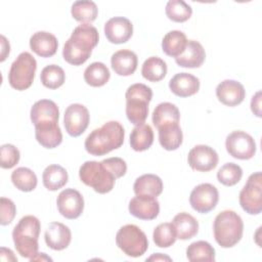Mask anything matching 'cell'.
Segmentation results:
<instances>
[{"label": "cell", "mask_w": 262, "mask_h": 262, "mask_svg": "<svg viewBox=\"0 0 262 262\" xmlns=\"http://www.w3.org/2000/svg\"><path fill=\"white\" fill-rule=\"evenodd\" d=\"M98 40L99 36L95 27L90 24L79 25L63 45V59L73 66L83 64L90 57Z\"/></svg>", "instance_id": "6da1fadb"}, {"label": "cell", "mask_w": 262, "mask_h": 262, "mask_svg": "<svg viewBox=\"0 0 262 262\" xmlns=\"http://www.w3.org/2000/svg\"><path fill=\"white\" fill-rule=\"evenodd\" d=\"M125 131L118 121H108L94 129L85 139L84 146L92 156H104L122 146Z\"/></svg>", "instance_id": "7a4b0ae2"}, {"label": "cell", "mask_w": 262, "mask_h": 262, "mask_svg": "<svg viewBox=\"0 0 262 262\" xmlns=\"http://www.w3.org/2000/svg\"><path fill=\"white\" fill-rule=\"evenodd\" d=\"M40 229V221L33 215L24 216L14 226L12 230V239L17 253L21 257L31 259L38 253Z\"/></svg>", "instance_id": "3957f363"}, {"label": "cell", "mask_w": 262, "mask_h": 262, "mask_svg": "<svg viewBox=\"0 0 262 262\" xmlns=\"http://www.w3.org/2000/svg\"><path fill=\"white\" fill-rule=\"evenodd\" d=\"M213 231L215 241L220 247L231 248L243 237L244 222L234 211L224 210L215 217Z\"/></svg>", "instance_id": "277c9868"}, {"label": "cell", "mask_w": 262, "mask_h": 262, "mask_svg": "<svg viewBox=\"0 0 262 262\" xmlns=\"http://www.w3.org/2000/svg\"><path fill=\"white\" fill-rule=\"evenodd\" d=\"M126 116L135 126L143 124L148 115V103L152 98V90L145 84L136 83L128 87L126 93Z\"/></svg>", "instance_id": "5b68a950"}, {"label": "cell", "mask_w": 262, "mask_h": 262, "mask_svg": "<svg viewBox=\"0 0 262 262\" xmlns=\"http://www.w3.org/2000/svg\"><path fill=\"white\" fill-rule=\"evenodd\" d=\"M81 181L98 193L110 192L115 185L116 177L102 162L86 161L79 169Z\"/></svg>", "instance_id": "8992f818"}, {"label": "cell", "mask_w": 262, "mask_h": 262, "mask_svg": "<svg viewBox=\"0 0 262 262\" xmlns=\"http://www.w3.org/2000/svg\"><path fill=\"white\" fill-rule=\"evenodd\" d=\"M37 61L30 52H21L11 63L8 73L9 85L16 90H26L33 84Z\"/></svg>", "instance_id": "52a82bcc"}, {"label": "cell", "mask_w": 262, "mask_h": 262, "mask_svg": "<svg viewBox=\"0 0 262 262\" xmlns=\"http://www.w3.org/2000/svg\"><path fill=\"white\" fill-rule=\"evenodd\" d=\"M116 244L127 256L133 258L142 256L148 249V241L145 233L134 224H126L118 230Z\"/></svg>", "instance_id": "ba28073f"}, {"label": "cell", "mask_w": 262, "mask_h": 262, "mask_svg": "<svg viewBox=\"0 0 262 262\" xmlns=\"http://www.w3.org/2000/svg\"><path fill=\"white\" fill-rule=\"evenodd\" d=\"M239 205L250 215H258L262 210V175L261 172L251 174L238 195Z\"/></svg>", "instance_id": "9c48e42d"}, {"label": "cell", "mask_w": 262, "mask_h": 262, "mask_svg": "<svg viewBox=\"0 0 262 262\" xmlns=\"http://www.w3.org/2000/svg\"><path fill=\"white\" fill-rule=\"evenodd\" d=\"M225 147L231 157L238 160H250L256 154L254 138L242 130L233 131L227 135Z\"/></svg>", "instance_id": "30bf717a"}, {"label": "cell", "mask_w": 262, "mask_h": 262, "mask_svg": "<svg viewBox=\"0 0 262 262\" xmlns=\"http://www.w3.org/2000/svg\"><path fill=\"white\" fill-rule=\"evenodd\" d=\"M218 201V189L211 183L196 185L189 195V204L191 208L201 214H206L214 210Z\"/></svg>", "instance_id": "8fae6325"}, {"label": "cell", "mask_w": 262, "mask_h": 262, "mask_svg": "<svg viewBox=\"0 0 262 262\" xmlns=\"http://www.w3.org/2000/svg\"><path fill=\"white\" fill-rule=\"evenodd\" d=\"M89 112L81 103H72L64 111L63 125L68 134L72 137H78L84 133L89 125Z\"/></svg>", "instance_id": "7c38bea8"}, {"label": "cell", "mask_w": 262, "mask_h": 262, "mask_svg": "<svg viewBox=\"0 0 262 262\" xmlns=\"http://www.w3.org/2000/svg\"><path fill=\"white\" fill-rule=\"evenodd\" d=\"M57 210L67 219H77L84 210L83 195L74 188H66L59 192L56 199Z\"/></svg>", "instance_id": "4fadbf2b"}, {"label": "cell", "mask_w": 262, "mask_h": 262, "mask_svg": "<svg viewBox=\"0 0 262 262\" xmlns=\"http://www.w3.org/2000/svg\"><path fill=\"white\" fill-rule=\"evenodd\" d=\"M218 161L219 158L216 150L205 144L193 146L187 156L189 167L199 172H209L215 169Z\"/></svg>", "instance_id": "5bb4252c"}, {"label": "cell", "mask_w": 262, "mask_h": 262, "mask_svg": "<svg viewBox=\"0 0 262 262\" xmlns=\"http://www.w3.org/2000/svg\"><path fill=\"white\" fill-rule=\"evenodd\" d=\"M104 34L111 43H126L133 34V25L124 16H115L105 23Z\"/></svg>", "instance_id": "9a60e30c"}, {"label": "cell", "mask_w": 262, "mask_h": 262, "mask_svg": "<svg viewBox=\"0 0 262 262\" xmlns=\"http://www.w3.org/2000/svg\"><path fill=\"white\" fill-rule=\"evenodd\" d=\"M218 100L227 106L241 104L246 96V90L239 82L235 80H224L216 87Z\"/></svg>", "instance_id": "2e32d148"}, {"label": "cell", "mask_w": 262, "mask_h": 262, "mask_svg": "<svg viewBox=\"0 0 262 262\" xmlns=\"http://www.w3.org/2000/svg\"><path fill=\"white\" fill-rule=\"evenodd\" d=\"M129 212L141 220L156 219L160 213V203L157 198L136 195L129 202Z\"/></svg>", "instance_id": "e0dca14e"}, {"label": "cell", "mask_w": 262, "mask_h": 262, "mask_svg": "<svg viewBox=\"0 0 262 262\" xmlns=\"http://www.w3.org/2000/svg\"><path fill=\"white\" fill-rule=\"evenodd\" d=\"M30 117L34 126L58 123L59 110L54 101L50 99H41L33 104Z\"/></svg>", "instance_id": "ac0fdd59"}, {"label": "cell", "mask_w": 262, "mask_h": 262, "mask_svg": "<svg viewBox=\"0 0 262 262\" xmlns=\"http://www.w3.org/2000/svg\"><path fill=\"white\" fill-rule=\"evenodd\" d=\"M44 238L50 249L61 251L69 247L72 239V232L63 223L51 222L44 233Z\"/></svg>", "instance_id": "d6986e66"}, {"label": "cell", "mask_w": 262, "mask_h": 262, "mask_svg": "<svg viewBox=\"0 0 262 262\" xmlns=\"http://www.w3.org/2000/svg\"><path fill=\"white\" fill-rule=\"evenodd\" d=\"M58 47L56 37L46 31H39L30 38V48L41 57L53 56Z\"/></svg>", "instance_id": "ffe728a7"}, {"label": "cell", "mask_w": 262, "mask_h": 262, "mask_svg": "<svg viewBox=\"0 0 262 262\" xmlns=\"http://www.w3.org/2000/svg\"><path fill=\"white\" fill-rule=\"evenodd\" d=\"M169 88L179 97H188L200 89V80L188 73H178L169 81Z\"/></svg>", "instance_id": "44dd1931"}, {"label": "cell", "mask_w": 262, "mask_h": 262, "mask_svg": "<svg viewBox=\"0 0 262 262\" xmlns=\"http://www.w3.org/2000/svg\"><path fill=\"white\" fill-rule=\"evenodd\" d=\"M137 55L135 52L128 49L116 51L111 58V64L114 72L119 76H130L137 69Z\"/></svg>", "instance_id": "7402d4cb"}, {"label": "cell", "mask_w": 262, "mask_h": 262, "mask_svg": "<svg viewBox=\"0 0 262 262\" xmlns=\"http://www.w3.org/2000/svg\"><path fill=\"white\" fill-rule=\"evenodd\" d=\"M206 58V52L203 45L195 40H188L184 52L175 58L176 63L181 68L194 69L200 68Z\"/></svg>", "instance_id": "603a6c76"}, {"label": "cell", "mask_w": 262, "mask_h": 262, "mask_svg": "<svg viewBox=\"0 0 262 262\" xmlns=\"http://www.w3.org/2000/svg\"><path fill=\"white\" fill-rule=\"evenodd\" d=\"M136 195L157 198L163 191V181L155 174H143L136 178L133 184Z\"/></svg>", "instance_id": "cb8c5ba5"}, {"label": "cell", "mask_w": 262, "mask_h": 262, "mask_svg": "<svg viewBox=\"0 0 262 262\" xmlns=\"http://www.w3.org/2000/svg\"><path fill=\"white\" fill-rule=\"evenodd\" d=\"M35 136L37 141L45 148H54L62 141V133L58 123L35 126Z\"/></svg>", "instance_id": "d4e9b609"}, {"label": "cell", "mask_w": 262, "mask_h": 262, "mask_svg": "<svg viewBox=\"0 0 262 262\" xmlns=\"http://www.w3.org/2000/svg\"><path fill=\"white\" fill-rule=\"evenodd\" d=\"M152 124L157 129L163 126L179 124L180 113L178 107L171 102L159 103L152 112Z\"/></svg>", "instance_id": "484cf974"}, {"label": "cell", "mask_w": 262, "mask_h": 262, "mask_svg": "<svg viewBox=\"0 0 262 262\" xmlns=\"http://www.w3.org/2000/svg\"><path fill=\"white\" fill-rule=\"evenodd\" d=\"M176 236L179 239L185 241L196 235L199 231V222L196 219L186 212L178 213L172 220Z\"/></svg>", "instance_id": "4316f807"}, {"label": "cell", "mask_w": 262, "mask_h": 262, "mask_svg": "<svg viewBox=\"0 0 262 262\" xmlns=\"http://www.w3.org/2000/svg\"><path fill=\"white\" fill-rule=\"evenodd\" d=\"M187 41L183 32L178 30L170 31L162 40V49L166 55L176 58L184 52Z\"/></svg>", "instance_id": "83f0119b"}, {"label": "cell", "mask_w": 262, "mask_h": 262, "mask_svg": "<svg viewBox=\"0 0 262 262\" xmlns=\"http://www.w3.org/2000/svg\"><path fill=\"white\" fill-rule=\"evenodd\" d=\"M68 172L60 165H49L44 169L42 174L43 185L51 191H55L63 187L68 183Z\"/></svg>", "instance_id": "f1b7e54d"}, {"label": "cell", "mask_w": 262, "mask_h": 262, "mask_svg": "<svg viewBox=\"0 0 262 262\" xmlns=\"http://www.w3.org/2000/svg\"><path fill=\"white\" fill-rule=\"evenodd\" d=\"M154 142V131L148 124H140L133 128L130 134V145L135 151L148 149Z\"/></svg>", "instance_id": "f546056e"}, {"label": "cell", "mask_w": 262, "mask_h": 262, "mask_svg": "<svg viewBox=\"0 0 262 262\" xmlns=\"http://www.w3.org/2000/svg\"><path fill=\"white\" fill-rule=\"evenodd\" d=\"M159 131V141L162 147L166 150H175L177 149L183 139V134L179 124H172L163 126Z\"/></svg>", "instance_id": "4dcf8cb0"}, {"label": "cell", "mask_w": 262, "mask_h": 262, "mask_svg": "<svg viewBox=\"0 0 262 262\" xmlns=\"http://www.w3.org/2000/svg\"><path fill=\"white\" fill-rule=\"evenodd\" d=\"M110 77V70L100 61L92 62L84 71V80L92 87H101L105 85L108 82Z\"/></svg>", "instance_id": "1f68e13d"}, {"label": "cell", "mask_w": 262, "mask_h": 262, "mask_svg": "<svg viewBox=\"0 0 262 262\" xmlns=\"http://www.w3.org/2000/svg\"><path fill=\"white\" fill-rule=\"evenodd\" d=\"M141 75L149 82H159L167 75V63L158 56H150L144 60Z\"/></svg>", "instance_id": "d6a6232c"}, {"label": "cell", "mask_w": 262, "mask_h": 262, "mask_svg": "<svg viewBox=\"0 0 262 262\" xmlns=\"http://www.w3.org/2000/svg\"><path fill=\"white\" fill-rule=\"evenodd\" d=\"M71 13L76 20L83 24H89L96 19L98 8L93 1L81 0L73 3Z\"/></svg>", "instance_id": "836d02e7"}, {"label": "cell", "mask_w": 262, "mask_h": 262, "mask_svg": "<svg viewBox=\"0 0 262 262\" xmlns=\"http://www.w3.org/2000/svg\"><path fill=\"white\" fill-rule=\"evenodd\" d=\"M11 181L17 189L25 192L34 190L38 183L36 174L27 167L16 168L11 173Z\"/></svg>", "instance_id": "e575fe53"}, {"label": "cell", "mask_w": 262, "mask_h": 262, "mask_svg": "<svg viewBox=\"0 0 262 262\" xmlns=\"http://www.w3.org/2000/svg\"><path fill=\"white\" fill-rule=\"evenodd\" d=\"M186 257L189 261H215V249L205 241L191 243L186 249Z\"/></svg>", "instance_id": "d590c367"}, {"label": "cell", "mask_w": 262, "mask_h": 262, "mask_svg": "<svg viewBox=\"0 0 262 262\" xmlns=\"http://www.w3.org/2000/svg\"><path fill=\"white\" fill-rule=\"evenodd\" d=\"M41 83L43 86L49 89H57L59 88L66 80L64 71L57 64H49L46 66L40 75Z\"/></svg>", "instance_id": "8d00e7d4"}, {"label": "cell", "mask_w": 262, "mask_h": 262, "mask_svg": "<svg viewBox=\"0 0 262 262\" xmlns=\"http://www.w3.org/2000/svg\"><path fill=\"white\" fill-rule=\"evenodd\" d=\"M165 10L168 18L175 23H184L192 14V8L183 0L168 1Z\"/></svg>", "instance_id": "74e56055"}, {"label": "cell", "mask_w": 262, "mask_h": 262, "mask_svg": "<svg viewBox=\"0 0 262 262\" xmlns=\"http://www.w3.org/2000/svg\"><path fill=\"white\" fill-rule=\"evenodd\" d=\"M154 243L159 248H169L171 247L177 239L176 232L172 223L165 222L159 224L152 233Z\"/></svg>", "instance_id": "f35d334b"}, {"label": "cell", "mask_w": 262, "mask_h": 262, "mask_svg": "<svg viewBox=\"0 0 262 262\" xmlns=\"http://www.w3.org/2000/svg\"><path fill=\"white\" fill-rule=\"evenodd\" d=\"M243 176L242 168L234 163L224 164L217 172L218 181L225 186H233L239 182Z\"/></svg>", "instance_id": "ab89813d"}, {"label": "cell", "mask_w": 262, "mask_h": 262, "mask_svg": "<svg viewBox=\"0 0 262 262\" xmlns=\"http://www.w3.org/2000/svg\"><path fill=\"white\" fill-rule=\"evenodd\" d=\"M20 158L19 150L12 144L6 143L0 147V166L3 169H10L14 167Z\"/></svg>", "instance_id": "60d3db41"}, {"label": "cell", "mask_w": 262, "mask_h": 262, "mask_svg": "<svg viewBox=\"0 0 262 262\" xmlns=\"http://www.w3.org/2000/svg\"><path fill=\"white\" fill-rule=\"evenodd\" d=\"M1 205H0V212H1V216H0V223L1 225L5 226L11 223V221L13 220V218L15 217L16 214V208L14 203L7 199L2 196L1 200Z\"/></svg>", "instance_id": "b9f144b4"}, {"label": "cell", "mask_w": 262, "mask_h": 262, "mask_svg": "<svg viewBox=\"0 0 262 262\" xmlns=\"http://www.w3.org/2000/svg\"><path fill=\"white\" fill-rule=\"evenodd\" d=\"M107 168L108 170L115 175V177L121 178L124 176L127 172V164L126 162L119 158V157H113V158H107L101 161Z\"/></svg>", "instance_id": "7bdbcfd3"}, {"label": "cell", "mask_w": 262, "mask_h": 262, "mask_svg": "<svg viewBox=\"0 0 262 262\" xmlns=\"http://www.w3.org/2000/svg\"><path fill=\"white\" fill-rule=\"evenodd\" d=\"M251 110L257 117H261V91H257L251 99Z\"/></svg>", "instance_id": "ee69618b"}, {"label": "cell", "mask_w": 262, "mask_h": 262, "mask_svg": "<svg viewBox=\"0 0 262 262\" xmlns=\"http://www.w3.org/2000/svg\"><path fill=\"white\" fill-rule=\"evenodd\" d=\"M1 58L0 61H4L5 58L7 57V55L9 54L10 51V45L9 42L7 41V39L2 35L1 36Z\"/></svg>", "instance_id": "f6af8a7d"}, {"label": "cell", "mask_w": 262, "mask_h": 262, "mask_svg": "<svg viewBox=\"0 0 262 262\" xmlns=\"http://www.w3.org/2000/svg\"><path fill=\"white\" fill-rule=\"evenodd\" d=\"M0 257L3 261H17V258L14 256L13 252L10 249L2 247L0 249Z\"/></svg>", "instance_id": "bcb514c9"}, {"label": "cell", "mask_w": 262, "mask_h": 262, "mask_svg": "<svg viewBox=\"0 0 262 262\" xmlns=\"http://www.w3.org/2000/svg\"><path fill=\"white\" fill-rule=\"evenodd\" d=\"M171 261L172 259L169 257V256H166V255H163L161 253H157V254H154L152 256H150L149 258L146 259V261Z\"/></svg>", "instance_id": "7dc6e473"}, {"label": "cell", "mask_w": 262, "mask_h": 262, "mask_svg": "<svg viewBox=\"0 0 262 262\" xmlns=\"http://www.w3.org/2000/svg\"><path fill=\"white\" fill-rule=\"evenodd\" d=\"M52 261V259L45 255V253H37L35 256H33L30 261Z\"/></svg>", "instance_id": "c3c4849f"}]
</instances>
